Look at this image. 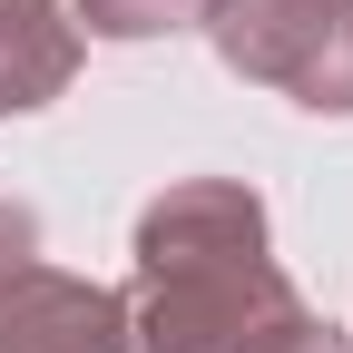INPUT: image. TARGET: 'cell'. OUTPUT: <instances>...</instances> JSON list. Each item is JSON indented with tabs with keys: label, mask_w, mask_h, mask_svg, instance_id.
<instances>
[{
	"label": "cell",
	"mask_w": 353,
	"mask_h": 353,
	"mask_svg": "<svg viewBox=\"0 0 353 353\" xmlns=\"http://www.w3.org/2000/svg\"><path fill=\"white\" fill-rule=\"evenodd\" d=\"M128 353H265L314 304L294 294L265 236V196L245 176H176L138 216L128 275Z\"/></svg>",
	"instance_id": "cell-1"
},
{
	"label": "cell",
	"mask_w": 353,
	"mask_h": 353,
	"mask_svg": "<svg viewBox=\"0 0 353 353\" xmlns=\"http://www.w3.org/2000/svg\"><path fill=\"white\" fill-rule=\"evenodd\" d=\"M196 30L236 79L314 118H353V0H206Z\"/></svg>",
	"instance_id": "cell-2"
},
{
	"label": "cell",
	"mask_w": 353,
	"mask_h": 353,
	"mask_svg": "<svg viewBox=\"0 0 353 353\" xmlns=\"http://www.w3.org/2000/svg\"><path fill=\"white\" fill-rule=\"evenodd\" d=\"M0 353H128V304L88 275L20 265L0 285Z\"/></svg>",
	"instance_id": "cell-3"
},
{
	"label": "cell",
	"mask_w": 353,
	"mask_h": 353,
	"mask_svg": "<svg viewBox=\"0 0 353 353\" xmlns=\"http://www.w3.org/2000/svg\"><path fill=\"white\" fill-rule=\"evenodd\" d=\"M79 59H88V39L59 0H0V118L50 108L79 79Z\"/></svg>",
	"instance_id": "cell-4"
},
{
	"label": "cell",
	"mask_w": 353,
	"mask_h": 353,
	"mask_svg": "<svg viewBox=\"0 0 353 353\" xmlns=\"http://www.w3.org/2000/svg\"><path fill=\"white\" fill-rule=\"evenodd\" d=\"M79 39H167V30H196L206 0H79Z\"/></svg>",
	"instance_id": "cell-5"
},
{
	"label": "cell",
	"mask_w": 353,
	"mask_h": 353,
	"mask_svg": "<svg viewBox=\"0 0 353 353\" xmlns=\"http://www.w3.org/2000/svg\"><path fill=\"white\" fill-rule=\"evenodd\" d=\"M20 265H39V216L20 196H0V285L20 275Z\"/></svg>",
	"instance_id": "cell-6"
},
{
	"label": "cell",
	"mask_w": 353,
	"mask_h": 353,
	"mask_svg": "<svg viewBox=\"0 0 353 353\" xmlns=\"http://www.w3.org/2000/svg\"><path fill=\"white\" fill-rule=\"evenodd\" d=\"M265 353H353V334H334L324 314H304L294 334H275V343H265Z\"/></svg>",
	"instance_id": "cell-7"
}]
</instances>
